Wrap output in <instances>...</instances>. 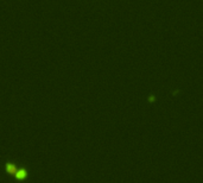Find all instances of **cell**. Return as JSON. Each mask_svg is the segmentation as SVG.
I'll use <instances>...</instances> for the list:
<instances>
[{
    "instance_id": "cell-2",
    "label": "cell",
    "mask_w": 203,
    "mask_h": 183,
    "mask_svg": "<svg viewBox=\"0 0 203 183\" xmlns=\"http://www.w3.org/2000/svg\"><path fill=\"white\" fill-rule=\"evenodd\" d=\"M26 176V173L24 171V170H19V171H17V177L18 178H24Z\"/></svg>"
},
{
    "instance_id": "cell-1",
    "label": "cell",
    "mask_w": 203,
    "mask_h": 183,
    "mask_svg": "<svg viewBox=\"0 0 203 183\" xmlns=\"http://www.w3.org/2000/svg\"><path fill=\"white\" fill-rule=\"evenodd\" d=\"M7 171H9L10 174H14V173H16V168H14V165L7 164Z\"/></svg>"
}]
</instances>
